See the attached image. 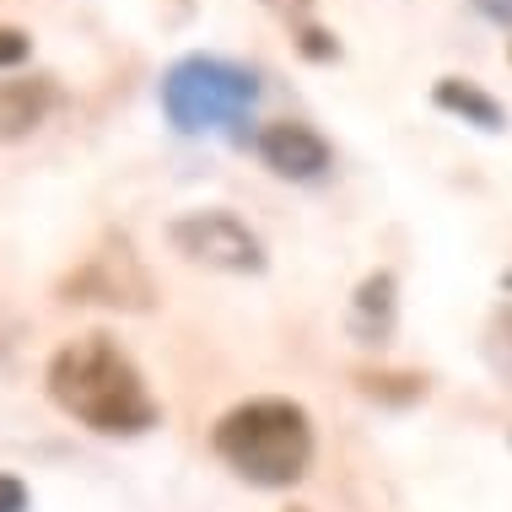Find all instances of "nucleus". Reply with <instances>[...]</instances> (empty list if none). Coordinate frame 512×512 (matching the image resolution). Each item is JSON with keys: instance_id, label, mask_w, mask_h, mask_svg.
Returning a JSON list of instances; mask_svg holds the SVG:
<instances>
[{"instance_id": "obj_2", "label": "nucleus", "mask_w": 512, "mask_h": 512, "mask_svg": "<svg viewBox=\"0 0 512 512\" xmlns=\"http://www.w3.org/2000/svg\"><path fill=\"white\" fill-rule=\"evenodd\" d=\"M211 448L232 475L248 480V486L286 491L313 469L318 437H313V415L302 410L297 399L259 394V399L232 405L211 426Z\"/></svg>"}, {"instance_id": "obj_12", "label": "nucleus", "mask_w": 512, "mask_h": 512, "mask_svg": "<svg viewBox=\"0 0 512 512\" xmlns=\"http://www.w3.org/2000/svg\"><path fill=\"white\" fill-rule=\"evenodd\" d=\"M27 60H33V33L0 22V71H17V65H27Z\"/></svg>"}, {"instance_id": "obj_8", "label": "nucleus", "mask_w": 512, "mask_h": 512, "mask_svg": "<svg viewBox=\"0 0 512 512\" xmlns=\"http://www.w3.org/2000/svg\"><path fill=\"white\" fill-rule=\"evenodd\" d=\"M394 318H399V286H394V275L389 270H378V275H367L362 286H356V297H351V335L362 340V345H383L394 335Z\"/></svg>"}, {"instance_id": "obj_9", "label": "nucleus", "mask_w": 512, "mask_h": 512, "mask_svg": "<svg viewBox=\"0 0 512 512\" xmlns=\"http://www.w3.org/2000/svg\"><path fill=\"white\" fill-rule=\"evenodd\" d=\"M432 103L442 108V114L475 124V130H486V135H502L507 130V108L496 103L480 81H469V76H442L437 87H432Z\"/></svg>"}, {"instance_id": "obj_3", "label": "nucleus", "mask_w": 512, "mask_h": 512, "mask_svg": "<svg viewBox=\"0 0 512 512\" xmlns=\"http://www.w3.org/2000/svg\"><path fill=\"white\" fill-rule=\"evenodd\" d=\"M259 98H265L259 71L227 54H184L162 71L157 87L162 119L178 135H238V124H248Z\"/></svg>"}, {"instance_id": "obj_5", "label": "nucleus", "mask_w": 512, "mask_h": 512, "mask_svg": "<svg viewBox=\"0 0 512 512\" xmlns=\"http://www.w3.org/2000/svg\"><path fill=\"white\" fill-rule=\"evenodd\" d=\"M60 302H81V308H114V313H151L157 308V286H151L146 265L130 254V243H103L92 248L81 265L60 281Z\"/></svg>"}, {"instance_id": "obj_15", "label": "nucleus", "mask_w": 512, "mask_h": 512, "mask_svg": "<svg viewBox=\"0 0 512 512\" xmlns=\"http://www.w3.org/2000/svg\"><path fill=\"white\" fill-rule=\"evenodd\" d=\"M475 11L496 27H512V0H475Z\"/></svg>"}, {"instance_id": "obj_1", "label": "nucleus", "mask_w": 512, "mask_h": 512, "mask_svg": "<svg viewBox=\"0 0 512 512\" xmlns=\"http://www.w3.org/2000/svg\"><path fill=\"white\" fill-rule=\"evenodd\" d=\"M44 389L71 421H81L98 437H146L162 421L157 394L146 389V372L124 351L114 335L92 329V335L65 340L44 367Z\"/></svg>"}, {"instance_id": "obj_7", "label": "nucleus", "mask_w": 512, "mask_h": 512, "mask_svg": "<svg viewBox=\"0 0 512 512\" xmlns=\"http://www.w3.org/2000/svg\"><path fill=\"white\" fill-rule=\"evenodd\" d=\"M54 108H60V81L54 76L0 81V141H27V135H38Z\"/></svg>"}, {"instance_id": "obj_6", "label": "nucleus", "mask_w": 512, "mask_h": 512, "mask_svg": "<svg viewBox=\"0 0 512 512\" xmlns=\"http://www.w3.org/2000/svg\"><path fill=\"white\" fill-rule=\"evenodd\" d=\"M254 157L265 162L275 178L286 184H318L329 168H335V146L313 130L308 119H275L254 135Z\"/></svg>"}, {"instance_id": "obj_4", "label": "nucleus", "mask_w": 512, "mask_h": 512, "mask_svg": "<svg viewBox=\"0 0 512 512\" xmlns=\"http://www.w3.org/2000/svg\"><path fill=\"white\" fill-rule=\"evenodd\" d=\"M168 243L189 259V265H205V270H221V275H259L270 265L265 238H259L238 211H227V205H205V211L173 216Z\"/></svg>"}, {"instance_id": "obj_11", "label": "nucleus", "mask_w": 512, "mask_h": 512, "mask_svg": "<svg viewBox=\"0 0 512 512\" xmlns=\"http://www.w3.org/2000/svg\"><path fill=\"white\" fill-rule=\"evenodd\" d=\"M292 44H297L302 60H313V65L340 60V38L329 33V27H318V22H302V27H292Z\"/></svg>"}, {"instance_id": "obj_13", "label": "nucleus", "mask_w": 512, "mask_h": 512, "mask_svg": "<svg viewBox=\"0 0 512 512\" xmlns=\"http://www.w3.org/2000/svg\"><path fill=\"white\" fill-rule=\"evenodd\" d=\"M259 6H270L281 22H292V27H302V22H313V0H259Z\"/></svg>"}, {"instance_id": "obj_10", "label": "nucleus", "mask_w": 512, "mask_h": 512, "mask_svg": "<svg viewBox=\"0 0 512 512\" xmlns=\"http://www.w3.org/2000/svg\"><path fill=\"white\" fill-rule=\"evenodd\" d=\"M356 394L378 399V405H415V399H426V378L421 372H372V367H362L356 372Z\"/></svg>"}, {"instance_id": "obj_14", "label": "nucleus", "mask_w": 512, "mask_h": 512, "mask_svg": "<svg viewBox=\"0 0 512 512\" xmlns=\"http://www.w3.org/2000/svg\"><path fill=\"white\" fill-rule=\"evenodd\" d=\"M0 512H27V486L0 469Z\"/></svg>"}]
</instances>
